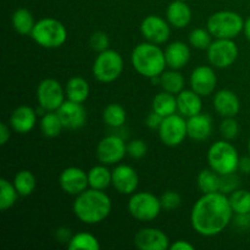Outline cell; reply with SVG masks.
<instances>
[{
    "label": "cell",
    "mask_w": 250,
    "mask_h": 250,
    "mask_svg": "<svg viewBox=\"0 0 250 250\" xmlns=\"http://www.w3.org/2000/svg\"><path fill=\"white\" fill-rule=\"evenodd\" d=\"M89 187L94 189L104 190L112 185V172H110L106 165H97L88 171Z\"/></svg>",
    "instance_id": "26"
},
{
    "label": "cell",
    "mask_w": 250,
    "mask_h": 250,
    "mask_svg": "<svg viewBox=\"0 0 250 250\" xmlns=\"http://www.w3.org/2000/svg\"><path fill=\"white\" fill-rule=\"evenodd\" d=\"M127 154V146L119 136H107L97 146V158L104 165H115Z\"/></svg>",
    "instance_id": "12"
},
{
    "label": "cell",
    "mask_w": 250,
    "mask_h": 250,
    "mask_svg": "<svg viewBox=\"0 0 250 250\" xmlns=\"http://www.w3.org/2000/svg\"><path fill=\"white\" fill-rule=\"evenodd\" d=\"M141 32L146 41L154 44L166 43L170 38L171 33L168 22L155 15L146 16L142 21Z\"/></svg>",
    "instance_id": "13"
},
{
    "label": "cell",
    "mask_w": 250,
    "mask_h": 250,
    "mask_svg": "<svg viewBox=\"0 0 250 250\" xmlns=\"http://www.w3.org/2000/svg\"><path fill=\"white\" fill-rule=\"evenodd\" d=\"M161 207L166 211H172L181 205V195L173 190H167L160 198Z\"/></svg>",
    "instance_id": "41"
},
{
    "label": "cell",
    "mask_w": 250,
    "mask_h": 250,
    "mask_svg": "<svg viewBox=\"0 0 250 250\" xmlns=\"http://www.w3.org/2000/svg\"><path fill=\"white\" fill-rule=\"evenodd\" d=\"M202 99L198 93L183 89L177 94V111L185 117H192L202 112Z\"/></svg>",
    "instance_id": "23"
},
{
    "label": "cell",
    "mask_w": 250,
    "mask_h": 250,
    "mask_svg": "<svg viewBox=\"0 0 250 250\" xmlns=\"http://www.w3.org/2000/svg\"><path fill=\"white\" fill-rule=\"evenodd\" d=\"M161 202L149 192L133 193L128 200V211L136 220L142 222L153 221L160 215Z\"/></svg>",
    "instance_id": "8"
},
{
    "label": "cell",
    "mask_w": 250,
    "mask_h": 250,
    "mask_svg": "<svg viewBox=\"0 0 250 250\" xmlns=\"http://www.w3.org/2000/svg\"><path fill=\"white\" fill-rule=\"evenodd\" d=\"M238 170L246 175H250V156H244V158H239Z\"/></svg>",
    "instance_id": "46"
},
{
    "label": "cell",
    "mask_w": 250,
    "mask_h": 250,
    "mask_svg": "<svg viewBox=\"0 0 250 250\" xmlns=\"http://www.w3.org/2000/svg\"><path fill=\"white\" fill-rule=\"evenodd\" d=\"M188 137L194 141L202 142L209 138L212 132V120L208 114H198L188 117L187 120Z\"/></svg>",
    "instance_id": "21"
},
{
    "label": "cell",
    "mask_w": 250,
    "mask_h": 250,
    "mask_svg": "<svg viewBox=\"0 0 250 250\" xmlns=\"http://www.w3.org/2000/svg\"><path fill=\"white\" fill-rule=\"evenodd\" d=\"M31 36L38 45L46 49H55L66 42L67 29L59 20L46 17L36 22Z\"/></svg>",
    "instance_id": "4"
},
{
    "label": "cell",
    "mask_w": 250,
    "mask_h": 250,
    "mask_svg": "<svg viewBox=\"0 0 250 250\" xmlns=\"http://www.w3.org/2000/svg\"><path fill=\"white\" fill-rule=\"evenodd\" d=\"M208 161L210 168H212L219 175L236 172L239 164L238 151L229 142L219 141L209 148Z\"/></svg>",
    "instance_id": "5"
},
{
    "label": "cell",
    "mask_w": 250,
    "mask_h": 250,
    "mask_svg": "<svg viewBox=\"0 0 250 250\" xmlns=\"http://www.w3.org/2000/svg\"><path fill=\"white\" fill-rule=\"evenodd\" d=\"M161 83L160 85L165 92L171 93V94H178L183 90L185 87V78L178 72L177 70L164 71L161 73Z\"/></svg>",
    "instance_id": "29"
},
{
    "label": "cell",
    "mask_w": 250,
    "mask_h": 250,
    "mask_svg": "<svg viewBox=\"0 0 250 250\" xmlns=\"http://www.w3.org/2000/svg\"><path fill=\"white\" fill-rule=\"evenodd\" d=\"M131 61L134 70L146 78L161 76L167 66L165 51L150 42L138 44L132 51Z\"/></svg>",
    "instance_id": "3"
},
{
    "label": "cell",
    "mask_w": 250,
    "mask_h": 250,
    "mask_svg": "<svg viewBox=\"0 0 250 250\" xmlns=\"http://www.w3.org/2000/svg\"><path fill=\"white\" fill-rule=\"evenodd\" d=\"M63 128L78 129L83 127L87 121V112L83 107L82 103L65 100L60 107L56 110Z\"/></svg>",
    "instance_id": "14"
},
{
    "label": "cell",
    "mask_w": 250,
    "mask_h": 250,
    "mask_svg": "<svg viewBox=\"0 0 250 250\" xmlns=\"http://www.w3.org/2000/svg\"><path fill=\"white\" fill-rule=\"evenodd\" d=\"M19 195L20 194L15 188L14 183L11 185L5 178L0 180V209H1V211H5V210L14 207Z\"/></svg>",
    "instance_id": "36"
},
{
    "label": "cell",
    "mask_w": 250,
    "mask_h": 250,
    "mask_svg": "<svg viewBox=\"0 0 250 250\" xmlns=\"http://www.w3.org/2000/svg\"><path fill=\"white\" fill-rule=\"evenodd\" d=\"M103 119L107 126L117 128V127L124 126V124L126 122V111L121 105L110 104L104 109Z\"/></svg>",
    "instance_id": "35"
},
{
    "label": "cell",
    "mask_w": 250,
    "mask_h": 250,
    "mask_svg": "<svg viewBox=\"0 0 250 250\" xmlns=\"http://www.w3.org/2000/svg\"><path fill=\"white\" fill-rule=\"evenodd\" d=\"M248 150H249V154H250V139H249V142H248Z\"/></svg>",
    "instance_id": "48"
},
{
    "label": "cell",
    "mask_w": 250,
    "mask_h": 250,
    "mask_svg": "<svg viewBox=\"0 0 250 250\" xmlns=\"http://www.w3.org/2000/svg\"><path fill=\"white\" fill-rule=\"evenodd\" d=\"M163 120L164 117L161 116V115H159L158 112L155 111H151L150 114L146 116V124L150 129H159L160 128L161 124H163Z\"/></svg>",
    "instance_id": "43"
},
{
    "label": "cell",
    "mask_w": 250,
    "mask_h": 250,
    "mask_svg": "<svg viewBox=\"0 0 250 250\" xmlns=\"http://www.w3.org/2000/svg\"><path fill=\"white\" fill-rule=\"evenodd\" d=\"M168 249L170 250H194V247L186 241H177L173 244H171Z\"/></svg>",
    "instance_id": "45"
},
{
    "label": "cell",
    "mask_w": 250,
    "mask_h": 250,
    "mask_svg": "<svg viewBox=\"0 0 250 250\" xmlns=\"http://www.w3.org/2000/svg\"><path fill=\"white\" fill-rule=\"evenodd\" d=\"M34 24L36 22H34L29 10L21 7V9H17L12 15V26H14L15 31L22 36L31 34Z\"/></svg>",
    "instance_id": "28"
},
{
    "label": "cell",
    "mask_w": 250,
    "mask_h": 250,
    "mask_svg": "<svg viewBox=\"0 0 250 250\" xmlns=\"http://www.w3.org/2000/svg\"><path fill=\"white\" fill-rule=\"evenodd\" d=\"M233 215L226 194L221 192L203 194L193 205L190 224L193 229L203 237H214L225 231Z\"/></svg>",
    "instance_id": "1"
},
{
    "label": "cell",
    "mask_w": 250,
    "mask_h": 250,
    "mask_svg": "<svg viewBox=\"0 0 250 250\" xmlns=\"http://www.w3.org/2000/svg\"><path fill=\"white\" fill-rule=\"evenodd\" d=\"M208 31L215 38L233 39L244 29V20L234 11H219L208 20Z\"/></svg>",
    "instance_id": "6"
},
{
    "label": "cell",
    "mask_w": 250,
    "mask_h": 250,
    "mask_svg": "<svg viewBox=\"0 0 250 250\" xmlns=\"http://www.w3.org/2000/svg\"><path fill=\"white\" fill-rule=\"evenodd\" d=\"M249 217H250V212H249Z\"/></svg>",
    "instance_id": "49"
},
{
    "label": "cell",
    "mask_w": 250,
    "mask_h": 250,
    "mask_svg": "<svg viewBox=\"0 0 250 250\" xmlns=\"http://www.w3.org/2000/svg\"><path fill=\"white\" fill-rule=\"evenodd\" d=\"M166 19L167 22L175 28H185L192 20V11L189 6L182 0H175L171 2L166 10Z\"/></svg>",
    "instance_id": "24"
},
{
    "label": "cell",
    "mask_w": 250,
    "mask_h": 250,
    "mask_svg": "<svg viewBox=\"0 0 250 250\" xmlns=\"http://www.w3.org/2000/svg\"><path fill=\"white\" fill-rule=\"evenodd\" d=\"M232 210L237 215H248L250 212V192L246 189H237L229 197Z\"/></svg>",
    "instance_id": "33"
},
{
    "label": "cell",
    "mask_w": 250,
    "mask_h": 250,
    "mask_svg": "<svg viewBox=\"0 0 250 250\" xmlns=\"http://www.w3.org/2000/svg\"><path fill=\"white\" fill-rule=\"evenodd\" d=\"M238 58V48L233 39L216 38L208 48V59L217 68H227Z\"/></svg>",
    "instance_id": "9"
},
{
    "label": "cell",
    "mask_w": 250,
    "mask_h": 250,
    "mask_svg": "<svg viewBox=\"0 0 250 250\" xmlns=\"http://www.w3.org/2000/svg\"><path fill=\"white\" fill-rule=\"evenodd\" d=\"M109 37L105 32L98 31L90 36L89 38V44L92 46L93 50H95L97 53H102V51L109 49Z\"/></svg>",
    "instance_id": "40"
},
{
    "label": "cell",
    "mask_w": 250,
    "mask_h": 250,
    "mask_svg": "<svg viewBox=\"0 0 250 250\" xmlns=\"http://www.w3.org/2000/svg\"><path fill=\"white\" fill-rule=\"evenodd\" d=\"M166 63L172 70L185 67L190 59V50L183 42H173L165 49Z\"/></svg>",
    "instance_id": "22"
},
{
    "label": "cell",
    "mask_w": 250,
    "mask_h": 250,
    "mask_svg": "<svg viewBox=\"0 0 250 250\" xmlns=\"http://www.w3.org/2000/svg\"><path fill=\"white\" fill-rule=\"evenodd\" d=\"M65 94L60 82L53 78L43 80L37 88V99L46 111H56L65 102Z\"/></svg>",
    "instance_id": "11"
},
{
    "label": "cell",
    "mask_w": 250,
    "mask_h": 250,
    "mask_svg": "<svg viewBox=\"0 0 250 250\" xmlns=\"http://www.w3.org/2000/svg\"><path fill=\"white\" fill-rule=\"evenodd\" d=\"M10 136H11V133H10V129L7 127V125L5 122H1L0 124V144L5 146L7 143V141L10 139Z\"/></svg>",
    "instance_id": "44"
},
{
    "label": "cell",
    "mask_w": 250,
    "mask_h": 250,
    "mask_svg": "<svg viewBox=\"0 0 250 250\" xmlns=\"http://www.w3.org/2000/svg\"><path fill=\"white\" fill-rule=\"evenodd\" d=\"M188 136L187 121L183 119L182 115H170L164 117L163 124L159 128V137L161 142L167 146H177Z\"/></svg>",
    "instance_id": "10"
},
{
    "label": "cell",
    "mask_w": 250,
    "mask_h": 250,
    "mask_svg": "<svg viewBox=\"0 0 250 250\" xmlns=\"http://www.w3.org/2000/svg\"><path fill=\"white\" fill-rule=\"evenodd\" d=\"M138 183V175L131 166L122 164L117 165L112 171V186L121 194H133Z\"/></svg>",
    "instance_id": "18"
},
{
    "label": "cell",
    "mask_w": 250,
    "mask_h": 250,
    "mask_svg": "<svg viewBox=\"0 0 250 250\" xmlns=\"http://www.w3.org/2000/svg\"><path fill=\"white\" fill-rule=\"evenodd\" d=\"M198 188L203 194L220 192V175L212 168L200 171L197 178Z\"/></svg>",
    "instance_id": "31"
},
{
    "label": "cell",
    "mask_w": 250,
    "mask_h": 250,
    "mask_svg": "<svg viewBox=\"0 0 250 250\" xmlns=\"http://www.w3.org/2000/svg\"><path fill=\"white\" fill-rule=\"evenodd\" d=\"M37 115V111L27 105L16 107L10 116V126L19 133H28L36 126Z\"/></svg>",
    "instance_id": "20"
},
{
    "label": "cell",
    "mask_w": 250,
    "mask_h": 250,
    "mask_svg": "<svg viewBox=\"0 0 250 250\" xmlns=\"http://www.w3.org/2000/svg\"><path fill=\"white\" fill-rule=\"evenodd\" d=\"M220 132L225 139H234L239 133L238 122L234 120V117H225L224 121L220 125Z\"/></svg>",
    "instance_id": "39"
},
{
    "label": "cell",
    "mask_w": 250,
    "mask_h": 250,
    "mask_svg": "<svg viewBox=\"0 0 250 250\" xmlns=\"http://www.w3.org/2000/svg\"><path fill=\"white\" fill-rule=\"evenodd\" d=\"M239 185H241V180L236 175V172L220 175V192L224 194H231L232 192L238 189Z\"/></svg>",
    "instance_id": "38"
},
{
    "label": "cell",
    "mask_w": 250,
    "mask_h": 250,
    "mask_svg": "<svg viewBox=\"0 0 250 250\" xmlns=\"http://www.w3.org/2000/svg\"><path fill=\"white\" fill-rule=\"evenodd\" d=\"M153 111L158 112L163 117L176 114L177 111V98L168 92H161L153 99Z\"/></svg>",
    "instance_id": "27"
},
{
    "label": "cell",
    "mask_w": 250,
    "mask_h": 250,
    "mask_svg": "<svg viewBox=\"0 0 250 250\" xmlns=\"http://www.w3.org/2000/svg\"><path fill=\"white\" fill-rule=\"evenodd\" d=\"M212 102L216 112L222 117H234L241 109L238 97L229 89L219 90Z\"/></svg>",
    "instance_id": "19"
},
{
    "label": "cell",
    "mask_w": 250,
    "mask_h": 250,
    "mask_svg": "<svg viewBox=\"0 0 250 250\" xmlns=\"http://www.w3.org/2000/svg\"><path fill=\"white\" fill-rule=\"evenodd\" d=\"M59 185L61 189L70 195H78L88 189V173L82 168L67 167L60 173Z\"/></svg>",
    "instance_id": "15"
},
{
    "label": "cell",
    "mask_w": 250,
    "mask_h": 250,
    "mask_svg": "<svg viewBox=\"0 0 250 250\" xmlns=\"http://www.w3.org/2000/svg\"><path fill=\"white\" fill-rule=\"evenodd\" d=\"M217 78L210 66H198L190 75V87L200 97L212 94L216 88Z\"/></svg>",
    "instance_id": "17"
},
{
    "label": "cell",
    "mask_w": 250,
    "mask_h": 250,
    "mask_svg": "<svg viewBox=\"0 0 250 250\" xmlns=\"http://www.w3.org/2000/svg\"><path fill=\"white\" fill-rule=\"evenodd\" d=\"M111 199L100 189H85L73 203V212L83 224L95 225L104 221L111 212Z\"/></svg>",
    "instance_id": "2"
},
{
    "label": "cell",
    "mask_w": 250,
    "mask_h": 250,
    "mask_svg": "<svg viewBox=\"0 0 250 250\" xmlns=\"http://www.w3.org/2000/svg\"><path fill=\"white\" fill-rule=\"evenodd\" d=\"M62 128V122H61L58 112L46 111L43 115L41 120V129L44 136L48 138H55L61 133Z\"/></svg>",
    "instance_id": "30"
},
{
    "label": "cell",
    "mask_w": 250,
    "mask_h": 250,
    "mask_svg": "<svg viewBox=\"0 0 250 250\" xmlns=\"http://www.w3.org/2000/svg\"><path fill=\"white\" fill-rule=\"evenodd\" d=\"M124 70V59L117 51L112 49L99 53L93 63V75L95 80L102 83H110L116 81Z\"/></svg>",
    "instance_id": "7"
},
{
    "label": "cell",
    "mask_w": 250,
    "mask_h": 250,
    "mask_svg": "<svg viewBox=\"0 0 250 250\" xmlns=\"http://www.w3.org/2000/svg\"><path fill=\"white\" fill-rule=\"evenodd\" d=\"M68 249L70 250H99L100 244L99 241L95 238L93 234L87 233V232H81V233L75 234L68 242Z\"/></svg>",
    "instance_id": "34"
},
{
    "label": "cell",
    "mask_w": 250,
    "mask_h": 250,
    "mask_svg": "<svg viewBox=\"0 0 250 250\" xmlns=\"http://www.w3.org/2000/svg\"><path fill=\"white\" fill-rule=\"evenodd\" d=\"M134 244L141 250H166L170 248L168 237L161 229L153 227L139 229L134 236Z\"/></svg>",
    "instance_id": "16"
},
{
    "label": "cell",
    "mask_w": 250,
    "mask_h": 250,
    "mask_svg": "<svg viewBox=\"0 0 250 250\" xmlns=\"http://www.w3.org/2000/svg\"><path fill=\"white\" fill-rule=\"evenodd\" d=\"M36 177L28 170H21L15 175L14 186L21 197H28L36 188Z\"/></svg>",
    "instance_id": "32"
},
{
    "label": "cell",
    "mask_w": 250,
    "mask_h": 250,
    "mask_svg": "<svg viewBox=\"0 0 250 250\" xmlns=\"http://www.w3.org/2000/svg\"><path fill=\"white\" fill-rule=\"evenodd\" d=\"M148 146L142 139H134L127 144V154L133 159H141L146 154Z\"/></svg>",
    "instance_id": "42"
},
{
    "label": "cell",
    "mask_w": 250,
    "mask_h": 250,
    "mask_svg": "<svg viewBox=\"0 0 250 250\" xmlns=\"http://www.w3.org/2000/svg\"><path fill=\"white\" fill-rule=\"evenodd\" d=\"M244 34H246L247 39L250 42V17L246 20V22H244Z\"/></svg>",
    "instance_id": "47"
},
{
    "label": "cell",
    "mask_w": 250,
    "mask_h": 250,
    "mask_svg": "<svg viewBox=\"0 0 250 250\" xmlns=\"http://www.w3.org/2000/svg\"><path fill=\"white\" fill-rule=\"evenodd\" d=\"M66 97L76 103H84L89 97V84L82 77H72L66 83Z\"/></svg>",
    "instance_id": "25"
},
{
    "label": "cell",
    "mask_w": 250,
    "mask_h": 250,
    "mask_svg": "<svg viewBox=\"0 0 250 250\" xmlns=\"http://www.w3.org/2000/svg\"><path fill=\"white\" fill-rule=\"evenodd\" d=\"M189 43L194 46L195 49L205 50L211 44V33L208 29L204 28H195L189 33Z\"/></svg>",
    "instance_id": "37"
}]
</instances>
